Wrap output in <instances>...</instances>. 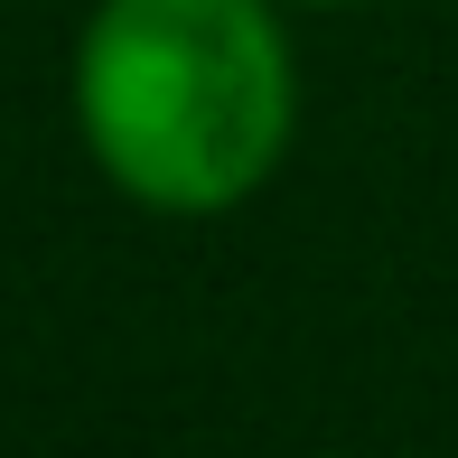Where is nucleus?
Returning a JSON list of instances; mask_svg holds the SVG:
<instances>
[{"mask_svg":"<svg viewBox=\"0 0 458 458\" xmlns=\"http://www.w3.org/2000/svg\"><path fill=\"white\" fill-rule=\"evenodd\" d=\"M300 10H346V0H300Z\"/></svg>","mask_w":458,"mask_h":458,"instance_id":"2","label":"nucleus"},{"mask_svg":"<svg viewBox=\"0 0 458 458\" xmlns=\"http://www.w3.org/2000/svg\"><path fill=\"white\" fill-rule=\"evenodd\" d=\"M94 169L159 216H225L281 169L300 75L272 0H103L75 47Z\"/></svg>","mask_w":458,"mask_h":458,"instance_id":"1","label":"nucleus"}]
</instances>
